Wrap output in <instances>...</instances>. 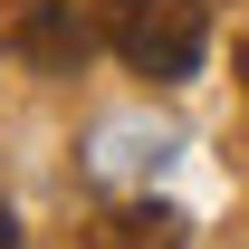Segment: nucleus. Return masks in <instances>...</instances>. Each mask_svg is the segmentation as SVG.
Segmentation results:
<instances>
[{
  "label": "nucleus",
  "mask_w": 249,
  "mask_h": 249,
  "mask_svg": "<svg viewBox=\"0 0 249 249\" xmlns=\"http://www.w3.org/2000/svg\"><path fill=\"white\" fill-rule=\"evenodd\" d=\"M106 48L154 87H182L201 48H211V10L201 0H106Z\"/></svg>",
  "instance_id": "nucleus-1"
},
{
  "label": "nucleus",
  "mask_w": 249,
  "mask_h": 249,
  "mask_svg": "<svg viewBox=\"0 0 249 249\" xmlns=\"http://www.w3.org/2000/svg\"><path fill=\"white\" fill-rule=\"evenodd\" d=\"M87 19H77V0H29V10H19V29H10V48H19V58L29 67H48V77H77V67H87Z\"/></svg>",
  "instance_id": "nucleus-2"
},
{
  "label": "nucleus",
  "mask_w": 249,
  "mask_h": 249,
  "mask_svg": "<svg viewBox=\"0 0 249 249\" xmlns=\"http://www.w3.org/2000/svg\"><path fill=\"white\" fill-rule=\"evenodd\" d=\"M0 249H19V220H10V201H0Z\"/></svg>",
  "instance_id": "nucleus-4"
},
{
  "label": "nucleus",
  "mask_w": 249,
  "mask_h": 249,
  "mask_svg": "<svg viewBox=\"0 0 249 249\" xmlns=\"http://www.w3.org/2000/svg\"><path fill=\"white\" fill-rule=\"evenodd\" d=\"M240 67H249V58H240Z\"/></svg>",
  "instance_id": "nucleus-5"
},
{
  "label": "nucleus",
  "mask_w": 249,
  "mask_h": 249,
  "mask_svg": "<svg viewBox=\"0 0 249 249\" xmlns=\"http://www.w3.org/2000/svg\"><path fill=\"white\" fill-rule=\"evenodd\" d=\"M182 230L192 220L173 211V201H124V211L96 230V249H182Z\"/></svg>",
  "instance_id": "nucleus-3"
}]
</instances>
